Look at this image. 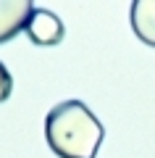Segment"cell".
I'll use <instances>...</instances> for the list:
<instances>
[{"label":"cell","instance_id":"7a4b0ae2","mask_svg":"<svg viewBox=\"0 0 155 158\" xmlns=\"http://www.w3.org/2000/svg\"><path fill=\"white\" fill-rule=\"evenodd\" d=\"M24 32H27L29 42H34L37 48H53V45H58V42H63L66 29H63V21L53 11L37 8V11L32 13V19H29V24H27Z\"/></svg>","mask_w":155,"mask_h":158},{"label":"cell","instance_id":"5b68a950","mask_svg":"<svg viewBox=\"0 0 155 158\" xmlns=\"http://www.w3.org/2000/svg\"><path fill=\"white\" fill-rule=\"evenodd\" d=\"M13 92V77L6 69V63H0V103H6Z\"/></svg>","mask_w":155,"mask_h":158},{"label":"cell","instance_id":"3957f363","mask_svg":"<svg viewBox=\"0 0 155 158\" xmlns=\"http://www.w3.org/2000/svg\"><path fill=\"white\" fill-rule=\"evenodd\" d=\"M34 11L32 0H0V45L24 32Z\"/></svg>","mask_w":155,"mask_h":158},{"label":"cell","instance_id":"6da1fadb","mask_svg":"<svg viewBox=\"0 0 155 158\" xmlns=\"http://www.w3.org/2000/svg\"><path fill=\"white\" fill-rule=\"evenodd\" d=\"M105 129L82 100H63L45 116V140L58 158H95Z\"/></svg>","mask_w":155,"mask_h":158},{"label":"cell","instance_id":"277c9868","mask_svg":"<svg viewBox=\"0 0 155 158\" xmlns=\"http://www.w3.org/2000/svg\"><path fill=\"white\" fill-rule=\"evenodd\" d=\"M129 19H132L134 34L145 45L155 48V0H134Z\"/></svg>","mask_w":155,"mask_h":158}]
</instances>
